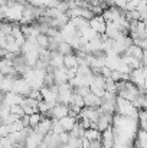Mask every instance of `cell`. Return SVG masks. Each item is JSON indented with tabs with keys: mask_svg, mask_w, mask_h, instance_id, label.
Listing matches in <instances>:
<instances>
[{
	"mask_svg": "<svg viewBox=\"0 0 147 148\" xmlns=\"http://www.w3.org/2000/svg\"><path fill=\"white\" fill-rule=\"evenodd\" d=\"M117 111L123 115V116H139L140 115V111H137V108L133 105V102L127 101L124 98H120L117 97Z\"/></svg>",
	"mask_w": 147,
	"mask_h": 148,
	"instance_id": "obj_1",
	"label": "cell"
},
{
	"mask_svg": "<svg viewBox=\"0 0 147 148\" xmlns=\"http://www.w3.org/2000/svg\"><path fill=\"white\" fill-rule=\"evenodd\" d=\"M72 97H74V91H72V86L69 84L59 85V103L71 105Z\"/></svg>",
	"mask_w": 147,
	"mask_h": 148,
	"instance_id": "obj_2",
	"label": "cell"
},
{
	"mask_svg": "<svg viewBox=\"0 0 147 148\" xmlns=\"http://www.w3.org/2000/svg\"><path fill=\"white\" fill-rule=\"evenodd\" d=\"M13 92H14V94H19V95H22V97L26 98V97L30 95V92H32V86H30V84H29L25 78H20V79L14 81Z\"/></svg>",
	"mask_w": 147,
	"mask_h": 148,
	"instance_id": "obj_3",
	"label": "cell"
},
{
	"mask_svg": "<svg viewBox=\"0 0 147 148\" xmlns=\"http://www.w3.org/2000/svg\"><path fill=\"white\" fill-rule=\"evenodd\" d=\"M115 141H117V137L112 127H110L107 131L102 132V138H101L102 148H115Z\"/></svg>",
	"mask_w": 147,
	"mask_h": 148,
	"instance_id": "obj_4",
	"label": "cell"
},
{
	"mask_svg": "<svg viewBox=\"0 0 147 148\" xmlns=\"http://www.w3.org/2000/svg\"><path fill=\"white\" fill-rule=\"evenodd\" d=\"M23 98L22 95L19 94H14V92H1V102H4L6 105L12 106V105H20L23 102Z\"/></svg>",
	"mask_w": 147,
	"mask_h": 148,
	"instance_id": "obj_5",
	"label": "cell"
},
{
	"mask_svg": "<svg viewBox=\"0 0 147 148\" xmlns=\"http://www.w3.org/2000/svg\"><path fill=\"white\" fill-rule=\"evenodd\" d=\"M130 82H133L137 88H144V82H146V76H144V72H143V68L141 69H134L131 71L130 73Z\"/></svg>",
	"mask_w": 147,
	"mask_h": 148,
	"instance_id": "obj_6",
	"label": "cell"
},
{
	"mask_svg": "<svg viewBox=\"0 0 147 148\" xmlns=\"http://www.w3.org/2000/svg\"><path fill=\"white\" fill-rule=\"evenodd\" d=\"M90 26L97 32L98 35H104L107 32V22L102 16H95L92 20H90Z\"/></svg>",
	"mask_w": 147,
	"mask_h": 148,
	"instance_id": "obj_7",
	"label": "cell"
},
{
	"mask_svg": "<svg viewBox=\"0 0 147 148\" xmlns=\"http://www.w3.org/2000/svg\"><path fill=\"white\" fill-rule=\"evenodd\" d=\"M52 125H53V121L50 118H48V116H43L42 121H41V124L38 125V128L35 131H38L39 134H42L43 137H46L48 134L52 132Z\"/></svg>",
	"mask_w": 147,
	"mask_h": 148,
	"instance_id": "obj_8",
	"label": "cell"
},
{
	"mask_svg": "<svg viewBox=\"0 0 147 148\" xmlns=\"http://www.w3.org/2000/svg\"><path fill=\"white\" fill-rule=\"evenodd\" d=\"M59 122H61V125H62V128H63L65 132H71L74 130V127L78 124V119H77V116H69L68 115V116L59 119Z\"/></svg>",
	"mask_w": 147,
	"mask_h": 148,
	"instance_id": "obj_9",
	"label": "cell"
},
{
	"mask_svg": "<svg viewBox=\"0 0 147 148\" xmlns=\"http://www.w3.org/2000/svg\"><path fill=\"white\" fill-rule=\"evenodd\" d=\"M39 52L41 50H32V52H29V53L25 55V60H26V65L29 68H33V69L36 68V65L39 62V58H41Z\"/></svg>",
	"mask_w": 147,
	"mask_h": 148,
	"instance_id": "obj_10",
	"label": "cell"
},
{
	"mask_svg": "<svg viewBox=\"0 0 147 148\" xmlns=\"http://www.w3.org/2000/svg\"><path fill=\"white\" fill-rule=\"evenodd\" d=\"M84 99H85V106H88V108H99L102 105V98L94 95L92 92H90L87 97H84Z\"/></svg>",
	"mask_w": 147,
	"mask_h": 148,
	"instance_id": "obj_11",
	"label": "cell"
},
{
	"mask_svg": "<svg viewBox=\"0 0 147 148\" xmlns=\"http://www.w3.org/2000/svg\"><path fill=\"white\" fill-rule=\"evenodd\" d=\"M65 62V56L61 55L59 52H52V59H50V66L53 69H59V68H63Z\"/></svg>",
	"mask_w": 147,
	"mask_h": 148,
	"instance_id": "obj_12",
	"label": "cell"
},
{
	"mask_svg": "<svg viewBox=\"0 0 147 148\" xmlns=\"http://www.w3.org/2000/svg\"><path fill=\"white\" fill-rule=\"evenodd\" d=\"M13 86H14V81L9 76H3L1 75V79H0V88H1V92H13Z\"/></svg>",
	"mask_w": 147,
	"mask_h": 148,
	"instance_id": "obj_13",
	"label": "cell"
},
{
	"mask_svg": "<svg viewBox=\"0 0 147 148\" xmlns=\"http://www.w3.org/2000/svg\"><path fill=\"white\" fill-rule=\"evenodd\" d=\"M85 140L88 141H97L102 138V132H99L95 128H90V130H85V135H84Z\"/></svg>",
	"mask_w": 147,
	"mask_h": 148,
	"instance_id": "obj_14",
	"label": "cell"
},
{
	"mask_svg": "<svg viewBox=\"0 0 147 148\" xmlns=\"http://www.w3.org/2000/svg\"><path fill=\"white\" fill-rule=\"evenodd\" d=\"M126 55H131V56H134L136 59H139V60H141V62H143V58H144V49H141L140 46L133 45L130 49L126 52Z\"/></svg>",
	"mask_w": 147,
	"mask_h": 148,
	"instance_id": "obj_15",
	"label": "cell"
},
{
	"mask_svg": "<svg viewBox=\"0 0 147 148\" xmlns=\"http://www.w3.org/2000/svg\"><path fill=\"white\" fill-rule=\"evenodd\" d=\"M63 65H65V68H68V69H71V68H78V58H77V55L74 53V55L65 56Z\"/></svg>",
	"mask_w": 147,
	"mask_h": 148,
	"instance_id": "obj_16",
	"label": "cell"
},
{
	"mask_svg": "<svg viewBox=\"0 0 147 148\" xmlns=\"http://www.w3.org/2000/svg\"><path fill=\"white\" fill-rule=\"evenodd\" d=\"M58 52L63 56H68V55H74V48L68 43V42H62L58 48Z\"/></svg>",
	"mask_w": 147,
	"mask_h": 148,
	"instance_id": "obj_17",
	"label": "cell"
},
{
	"mask_svg": "<svg viewBox=\"0 0 147 148\" xmlns=\"http://www.w3.org/2000/svg\"><path fill=\"white\" fill-rule=\"evenodd\" d=\"M137 147L147 148V130H140L137 135Z\"/></svg>",
	"mask_w": 147,
	"mask_h": 148,
	"instance_id": "obj_18",
	"label": "cell"
},
{
	"mask_svg": "<svg viewBox=\"0 0 147 148\" xmlns=\"http://www.w3.org/2000/svg\"><path fill=\"white\" fill-rule=\"evenodd\" d=\"M10 127V134H14V132H20V131H23L26 127H25V124H23V121H22V118L20 119H17L16 122H13L12 125H9Z\"/></svg>",
	"mask_w": 147,
	"mask_h": 148,
	"instance_id": "obj_19",
	"label": "cell"
},
{
	"mask_svg": "<svg viewBox=\"0 0 147 148\" xmlns=\"http://www.w3.org/2000/svg\"><path fill=\"white\" fill-rule=\"evenodd\" d=\"M29 116H30V128L36 130V128H38V125L41 124V121H42L43 115H42L41 112H38V114H33V115H29Z\"/></svg>",
	"mask_w": 147,
	"mask_h": 148,
	"instance_id": "obj_20",
	"label": "cell"
},
{
	"mask_svg": "<svg viewBox=\"0 0 147 148\" xmlns=\"http://www.w3.org/2000/svg\"><path fill=\"white\" fill-rule=\"evenodd\" d=\"M38 43H39V46H41V49H49V42H50V39H49L48 35H39L38 38Z\"/></svg>",
	"mask_w": 147,
	"mask_h": 148,
	"instance_id": "obj_21",
	"label": "cell"
},
{
	"mask_svg": "<svg viewBox=\"0 0 147 148\" xmlns=\"http://www.w3.org/2000/svg\"><path fill=\"white\" fill-rule=\"evenodd\" d=\"M52 121H53V125H52V134H55V135H61L62 132H65L63 128H62V125H61V122H59V119H52Z\"/></svg>",
	"mask_w": 147,
	"mask_h": 148,
	"instance_id": "obj_22",
	"label": "cell"
},
{
	"mask_svg": "<svg viewBox=\"0 0 147 148\" xmlns=\"http://www.w3.org/2000/svg\"><path fill=\"white\" fill-rule=\"evenodd\" d=\"M10 111H12V114H14V115H17V116H25L26 114H25V109L22 108V105H12L10 106Z\"/></svg>",
	"mask_w": 147,
	"mask_h": 148,
	"instance_id": "obj_23",
	"label": "cell"
},
{
	"mask_svg": "<svg viewBox=\"0 0 147 148\" xmlns=\"http://www.w3.org/2000/svg\"><path fill=\"white\" fill-rule=\"evenodd\" d=\"M17 119H20V116H17V115H14V114H10L7 118L3 119V124H6V125H12V124L16 122Z\"/></svg>",
	"mask_w": 147,
	"mask_h": 148,
	"instance_id": "obj_24",
	"label": "cell"
},
{
	"mask_svg": "<svg viewBox=\"0 0 147 148\" xmlns=\"http://www.w3.org/2000/svg\"><path fill=\"white\" fill-rule=\"evenodd\" d=\"M0 135H1V138L9 137V135H10V127H9V125H6V124H3V125H1V128H0Z\"/></svg>",
	"mask_w": 147,
	"mask_h": 148,
	"instance_id": "obj_25",
	"label": "cell"
},
{
	"mask_svg": "<svg viewBox=\"0 0 147 148\" xmlns=\"http://www.w3.org/2000/svg\"><path fill=\"white\" fill-rule=\"evenodd\" d=\"M137 10L140 12V14L147 13V3L144 1V0H140V1H139V4H137Z\"/></svg>",
	"mask_w": 147,
	"mask_h": 148,
	"instance_id": "obj_26",
	"label": "cell"
},
{
	"mask_svg": "<svg viewBox=\"0 0 147 148\" xmlns=\"http://www.w3.org/2000/svg\"><path fill=\"white\" fill-rule=\"evenodd\" d=\"M146 38H147V26H146Z\"/></svg>",
	"mask_w": 147,
	"mask_h": 148,
	"instance_id": "obj_27",
	"label": "cell"
},
{
	"mask_svg": "<svg viewBox=\"0 0 147 148\" xmlns=\"http://www.w3.org/2000/svg\"><path fill=\"white\" fill-rule=\"evenodd\" d=\"M137 148H143V147H137Z\"/></svg>",
	"mask_w": 147,
	"mask_h": 148,
	"instance_id": "obj_28",
	"label": "cell"
}]
</instances>
